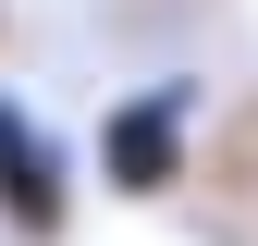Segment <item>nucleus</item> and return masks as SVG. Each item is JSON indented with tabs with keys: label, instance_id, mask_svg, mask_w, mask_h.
I'll return each mask as SVG.
<instances>
[{
	"label": "nucleus",
	"instance_id": "obj_1",
	"mask_svg": "<svg viewBox=\"0 0 258 246\" xmlns=\"http://www.w3.org/2000/svg\"><path fill=\"white\" fill-rule=\"evenodd\" d=\"M184 123H197V74L136 86V99L99 123V184H111V197H160V184H184Z\"/></svg>",
	"mask_w": 258,
	"mask_h": 246
},
{
	"label": "nucleus",
	"instance_id": "obj_2",
	"mask_svg": "<svg viewBox=\"0 0 258 246\" xmlns=\"http://www.w3.org/2000/svg\"><path fill=\"white\" fill-rule=\"evenodd\" d=\"M0 234L13 246H61L74 234V160H61V136L25 99H0Z\"/></svg>",
	"mask_w": 258,
	"mask_h": 246
}]
</instances>
